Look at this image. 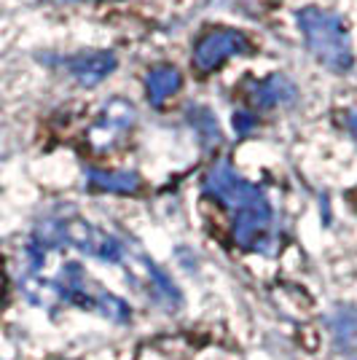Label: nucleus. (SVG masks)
<instances>
[{
	"label": "nucleus",
	"mask_w": 357,
	"mask_h": 360,
	"mask_svg": "<svg viewBox=\"0 0 357 360\" xmlns=\"http://www.w3.org/2000/svg\"><path fill=\"white\" fill-rule=\"evenodd\" d=\"M180 86V73L172 68H159L148 75V91L153 103H162L169 94H175Z\"/></svg>",
	"instance_id": "nucleus-4"
},
{
	"label": "nucleus",
	"mask_w": 357,
	"mask_h": 360,
	"mask_svg": "<svg viewBox=\"0 0 357 360\" xmlns=\"http://www.w3.org/2000/svg\"><path fill=\"white\" fill-rule=\"evenodd\" d=\"M113 65H116V60H113L110 54H86V57H81V60L70 62L73 73L78 75L84 84H94V81L105 78L108 70H113Z\"/></svg>",
	"instance_id": "nucleus-3"
},
{
	"label": "nucleus",
	"mask_w": 357,
	"mask_h": 360,
	"mask_svg": "<svg viewBox=\"0 0 357 360\" xmlns=\"http://www.w3.org/2000/svg\"><path fill=\"white\" fill-rule=\"evenodd\" d=\"M290 94H293L290 84H287L285 78H280V75H274V78H266V81L258 86V91L253 94V100L261 103V105H277L280 100H287Z\"/></svg>",
	"instance_id": "nucleus-5"
},
{
	"label": "nucleus",
	"mask_w": 357,
	"mask_h": 360,
	"mask_svg": "<svg viewBox=\"0 0 357 360\" xmlns=\"http://www.w3.org/2000/svg\"><path fill=\"white\" fill-rule=\"evenodd\" d=\"M301 25L304 32L309 38L312 51L325 62L327 68L333 70H344L352 65V54H349V41H346V32L342 30L339 19L330 14H323L317 8H309L301 14Z\"/></svg>",
	"instance_id": "nucleus-1"
},
{
	"label": "nucleus",
	"mask_w": 357,
	"mask_h": 360,
	"mask_svg": "<svg viewBox=\"0 0 357 360\" xmlns=\"http://www.w3.org/2000/svg\"><path fill=\"white\" fill-rule=\"evenodd\" d=\"M247 46H250L247 38L234 30L212 32V35H207L202 44L196 46V65H199L202 70H212V68L223 65L228 57L247 51Z\"/></svg>",
	"instance_id": "nucleus-2"
},
{
	"label": "nucleus",
	"mask_w": 357,
	"mask_h": 360,
	"mask_svg": "<svg viewBox=\"0 0 357 360\" xmlns=\"http://www.w3.org/2000/svg\"><path fill=\"white\" fill-rule=\"evenodd\" d=\"M355 129H357V119H355Z\"/></svg>",
	"instance_id": "nucleus-6"
}]
</instances>
